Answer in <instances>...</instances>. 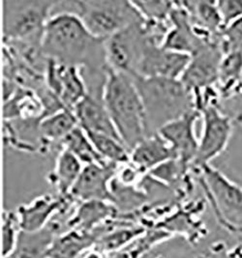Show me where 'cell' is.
<instances>
[{
  "label": "cell",
  "instance_id": "19",
  "mask_svg": "<svg viewBox=\"0 0 242 258\" xmlns=\"http://www.w3.org/2000/svg\"><path fill=\"white\" fill-rule=\"evenodd\" d=\"M96 241L95 232L69 229L57 235L49 250L47 258H81L95 246Z\"/></svg>",
  "mask_w": 242,
  "mask_h": 258
},
{
  "label": "cell",
  "instance_id": "8",
  "mask_svg": "<svg viewBox=\"0 0 242 258\" xmlns=\"http://www.w3.org/2000/svg\"><path fill=\"white\" fill-rule=\"evenodd\" d=\"M204 120L196 159L192 171H196L219 157L227 149L234 127V119L223 113L220 106H208L200 111Z\"/></svg>",
  "mask_w": 242,
  "mask_h": 258
},
{
  "label": "cell",
  "instance_id": "28",
  "mask_svg": "<svg viewBox=\"0 0 242 258\" xmlns=\"http://www.w3.org/2000/svg\"><path fill=\"white\" fill-rule=\"evenodd\" d=\"M220 45L224 54L230 52L242 54V18L224 28Z\"/></svg>",
  "mask_w": 242,
  "mask_h": 258
},
{
  "label": "cell",
  "instance_id": "14",
  "mask_svg": "<svg viewBox=\"0 0 242 258\" xmlns=\"http://www.w3.org/2000/svg\"><path fill=\"white\" fill-rule=\"evenodd\" d=\"M200 118H202V115L199 111H191L166 125L158 133L171 145L176 159L191 168L196 159L199 147L195 126Z\"/></svg>",
  "mask_w": 242,
  "mask_h": 258
},
{
  "label": "cell",
  "instance_id": "21",
  "mask_svg": "<svg viewBox=\"0 0 242 258\" xmlns=\"http://www.w3.org/2000/svg\"><path fill=\"white\" fill-rule=\"evenodd\" d=\"M83 164L66 149H60L56 162L55 169L50 173L47 180L58 196L69 197L71 189L81 175Z\"/></svg>",
  "mask_w": 242,
  "mask_h": 258
},
{
  "label": "cell",
  "instance_id": "30",
  "mask_svg": "<svg viewBox=\"0 0 242 258\" xmlns=\"http://www.w3.org/2000/svg\"><path fill=\"white\" fill-rule=\"evenodd\" d=\"M228 256L229 258H242V244H237L229 248Z\"/></svg>",
  "mask_w": 242,
  "mask_h": 258
},
{
  "label": "cell",
  "instance_id": "27",
  "mask_svg": "<svg viewBox=\"0 0 242 258\" xmlns=\"http://www.w3.org/2000/svg\"><path fill=\"white\" fill-rule=\"evenodd\" d=\"M144 21H167L174 7L170 1H133Z\"/></svg>",
  "mask_w": 242,
  "mask_h": 258
},
{
  "label": "cell",
  "instance_id": "5",
  "mask_svg": "<svg viewBox=\"0 0 242 258\" xmlns=\"http://www.w3.org/2000/svg\"><path fill=\"white\" fill-rule=\"evenodd\" d=\"M59 1L5 0L2 2L5 41L41 47L44 29L52 10Z\"/></svg>",
  "mask_w": 242,
  "mask_h": 258
},
{
  "label": "cell",
  "instance_id": "20",
  "mask_svg": "<svg viewBox=\"0 0 242 258\" xmlns=\"http://www.w3.org/2000/svg\"><path fill=\"white\" fill-rule=\"evenodd\" d=\"M58 234L59 228L54 223L38 232L22 231L15 249L5 258H47L49 250Z\"/></svg>",
  "mask_w": 242,
  "mask_h": 258
},
{
  "label": "cell",
  "instance_id": "31",
  "mask_svg": "<svg viewBox=\"0 0 242 258\" xmlns=\"http://www.w3.org/2000/svg\"><path fill=\"white\" fill-rule=\"evenodd\" d=\"M233 119H234L235 124H237L238 126H241L242 127V111L241 112H239Z\"/></svg>",
  "mask_w": 242,
  "mask_h": 258
},
{
  "label": "cell",
  "instance_id": "4",
  "mask_svg": "<svg viewBox=\"0 0 242 258\" xmlns=\"http://www.w3.org/2000/svg\"><path fill=\"white\" fill-rule=\"evenodd\" d=\"M194 172L220 226L231 235L242 236V186L211 164Z\"/></svg>",
  "mask_w": 242,
  "mask_h": 258
},
{
  "label": "cell",
  "instance_id": "2",
  "mask_svg": "<svg viewBox=\"0 0 242 258\" xmlns=\"http://www.w3.org/2000/svg\"><path fill=\"white\" fill-rule=\"evenodd\" d=\"M132 78L143 106L147 137L158 134L166 125L196 110L194 95L180 80Z\"/></svg>",
  "mask_w": 242,
  "mask_h": 258
},
{
  "label": "cell",
  "instance_id": "17",
  "mask_svg": "<svg viewBox=\"0 0 242 258\" xmlns=\"http://www.w3.org/2000/svg\"><path fill=\"white\" fill-rule=\"evenodd\" d=\"M176 159L171 145L159 134L146 137L130 153V164L143 174L158 165Z\"/></svg>",
  "mask_w": 242,
  "mask_h": 258
},
{
  "label": "cell",
  "instance_id": "23",
  "mask_svg": "<svg viewBox=\"0 0 242 258\" xmlns=\"http://www.w3.org/2000/svg\"><path fill=\"white\" fill-rule=\"evenodd\" d=\"M78 126V120L74 110L64 108L54 114L42 118L40 120L39 129L43 140L49 147L52 143L59 144Z\"/></svg>",
  "mask_w": 242,
  "mask_h": 258
},
{
  "label": "cell",
  "instance_id": "10",
  "mask_svg": "<svg viewBox=\"0 0 242 258\" xmlns=\"http://www.w3.org/2000/svg\"><path fill=\"white\" fill-rule=\"evenodd\" d=\"M46 73L47 89L65 108L74 110L87 95V87L80 68L46 60Z\"/></svg>",
  "mask_w": 242,
  "mask_h": 258
},
{
  "label": "cell",
  "instance_id": "11",
  "mask_svg": "<svg viewBox=\"0 0 242 258\" xmlns=\"http://www.w3.org/2000/svg\"><path fill=\"white\" fill-rule=\"evenodd\" d=\"M118 164L113 163L86 164L71 189L70 196L81 202L101 200L112 203L111 185Z\"/></svg>",
  "mask_w": 242,
  "mask_h": 258
},
{
  "label": "cell",
  "instance_id": "15",
  "mask_svg": "<svg viewBox=\"0 0 242 258\" xmlns=\"http://www.w3.org/2000/svg\"><path fill=\"white\" fill-rule=\"evenodd\" d=\"M74 113L84 132L107 135L121 141L102 97L87 94L75 106Z\"/></svg>",
  "mask_w": 242,
  "mask_h": 258
},
{
  "label": "cell",
  "instance_id": "25",
  "mask_svg": "<svg viewBox=\"0 0 242 258\" xmlns=\"http://www.w3.org/2000/svg\"><path fill=\"white\" fill-rule=\"evenodd\" d=\"M94 148L99 155L109 163L116 164H126L130 163V151L127 149L123 142L116 138L85 132Z\"/></svg>",
  "mask_w": 242,
  "mask_h": 258
},
{
  "label": "cell",
  "instance_id": "16",
  "mask_svg": "<svg viewBox=\"0 0 242 258\" xmlns=\"http://www.w3.org/2000/svg\"><path fill=\"white\" fill-rule=\"evenodd\" d=\"M197 34L208 43H220L224 30L216 1H182Z\"/></svg>",
  "mask_w": 242,
  "mask_h": 258
},
{
  "label": "cell",
  "instance_id": "18",
  "mask_svg": "<svg viewBox=\"0 0 242 258\" xmlns=\"http://www.w3.org/2000/svg\"><path fill=\"white\" fill-rule=\"evenodd\" d=\"M116 214V206L109 201H84L70 217L67 225L69 229L93 232L105 223L114 220Z\"/></svg>",
  "mask_w": 242,
  "mask_h": 258
},
{
  "label": "cell",
  "instance_id": "22",
  "mask_svg": "<svg viewBox=\"0 0 242 258\" xmlns=\"http://www.w3.org/2000/svg\"><path fill=\"white\" fill-rule=\"evenodd\" d=\"M222 100L242 95V54L230 52L224 54L220 65L217 82Z\"/></svg>",
  "mask_w": 242,
  "mask_h": 258
},
{
  "label": "cell",
  "instance_id": "7",
  "mask_svg": "<svg viewBox=\"0 0 242 258\" xmlns=\"http://www.w3.org/2000/svg\"><path fill=\"white\" fill-rule=\"evenodd\" d=\"M143 21L131 24L105 41L108 66L131 77L137 76L138 66L150 41L146 35Z\"/></svg>",
  "mask_w": 242,
  "mask_h": 258
},
{
  "label": "cell",
  "instance_id": "29",
  "mask_svg": "<svg viewBox=\"0 0 242 258\" xmlns=\"http://www.w3.org/2000/svg\"><path fill=\"white\" fill-rule=\"evenodd\" d=\"M224 28L242 18L241 0L216 1Z\"/></svg>",
  "mask_w": 242,
  "mask_h": 258
},
{
  "label": "cell",
  "instance_id": "24",
  "mask_svg": "<svg viewBox=\"0 0 242 258\" xmlns=\"http://www.w3.org/2000/svg\"><path fill=\"white\" fill-rule=\"evenodd\" d=\"M59 145L61 149H66L74 154L83 165L107 163L96 151L86 133L80 126L73 130Z\"/></svg>",
  "mask_w": 242,
  "mask_h": 258
},
{
  "label": "cell",
  "instance_id": "13",
  "mask_svg": "<svg viewBox=\"0 0 242 258\" xmlns=\"http://www.w3.org/2000/svg\"><path fill=\"white\" fill-rule=\"evenodd\" d=\"M74 199L43 195L27 204H23L17 209V216L21 229L23 232H38L49 226L52 220L61 213L68 210L70 201Z\"/></svg>",
  "mask_w": 242,
  "mask_h": 258
},
{
  "label": "cell",
  "instance_id": "26",
  "mask_svg": "<svg viewBox=\"0 0 242 258\" xmlns=\"http://www.w3.org/2000/svg\"><path fill=\"white\" fill-rule=\"evenodd\" d=\"M22 229L16 212L5 211L2 215V257L10 255L18 244Z\"/></svg>",
  "mask_w": 242,
  "mask_h": 258
},
{
  "label": "cell",
  "instance_id": "6",
  "mask_svg": "<svg viewBox=\"0 0 242 258\" xmlns=\"http://www.w3.org/2000/svg\"><path fill=\"white\" fill-rule=\"evenodd\" d=\"M76 14L94 37L104 40L122 29L142 21L133 1L86 0L73 1Z\"/></svg>",
  "mask_w": 242,
  "mask_h": 258
},
{
  "label": "cell",
  "instance_id": "1",
  "mask_svg": "<svg viewBox=\"0 0 242 258\" xmlns=\"http://www.w3.org/2000/svg\"><path fill=\"white\" fill-rule=\"evenodd\" d=\"M41 50L46 60L75 66L84 74L109 69L105 41L89 32L78 14L63 11L52 15L46 23Z\"/></svg>",
  "mask_w": 242,
  "mask_h": 258
},
{
  "label": "cell",
  "instance_id": "9",
  "mask_svg": "<svg viewBox=\"0 0 242 258\" xmlns=\"http://www.w3.org/2000/svg\"><path fill=\"white\" fill-rule=\"evenodd\" d=\"M223 56L220 43H209L191 56L180 81L193 94L217 85Z\"/></svg>",
  "mask_w": 242,
  "mask_h": 258
},
{
  "label": "cell",
  "instance_id": "12",
  "mask_svg": "<svg viewBox=\"0 0 242 258\" xmlns=\"http://www.w3.org/2000/svg\"><path fill=\"white\" fill-rule=\"evenodd\" d=\"M191 56L149 43L138 66L137 76L180 80ZM136 77V76H135Z\"/></svg>",
  "mask_w": 242,
  "mask_h": 258
},
{
  "label": "cell",
  "instance_id": "3",
  "mask_svg": "<svg viewBox=\"0 0 242 258\" xmlns=\"http://www.w3.org/2000/svg\"><path fill=\"white\" fill-rule=\"evenodd\" d=\"M103 100L120 140L131 153L147 137L143 106L133 78L109 67Z\"/></svg>",
  "mask_w": 242,
  "mask_h": 258
}]
</instances>
